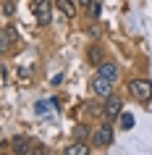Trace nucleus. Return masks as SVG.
I'll return each instance as SVG.
<instances>
[{"label":"nucleus","mask_w":152,"mask_h":155,"mask_svg":"<svg viewBox=\"0 0 152 155\" xmlns=\"http://www.w3.org/2000/svg\"><path fill=\"white\" fill-rule=\"evenodd\" d=\"M97 68H100L97 74H100V76H105V79H110V82H115V79H118V66H115V63H108V61H102Z\"/></svg>","instance_id":"nucleus-7"},{"label":"nucleus","mask_w":152,"mask_h":155,"mask_svg":"<svg viewBox=\"0 0 152 155\" xmlns=\"http://www.w3.org/2000/svg\"><path fill=\"white\" fill-rule=\"evenodd\" d=\"M29 155H47V150H45V145H42V142L32 139V145H29Z\"/></svg>","instance_id":"nucleus-14"},{"label":"nucleus","mask_w":152,"mask_h":155,"mask_svg":"<svg viewBox=\"0 0 152 155\" xmlns=\"http://www.w3.org/2000/svg\"><path fill=\"white\" fill-rule=\"evenodd\" d=\"M5 32H8L11 42H13V45H16V42H18V34H16V29H13V26H5Z\"/></svg>","instance_id":"nucleus-16"},{"label":"nucleus","mask_w":152,"mask_h":155,"mask_svg":"<svg viewBox=\"0 0 152 155\" xmlns=\"http://www.w3.org/2000/svg\"><path fill=\"white\" fill-rule=\"evenodd\" d=\"M123 113V100L118 97V95H115V92H113L110 97H105V105H102V116L105 118H115V116H121Z\"/></svg>","instance_id":"nucleus-2"},{"label":"nucleus","mask_w":152,"mask_h":155,"mask_svg":"<svg viewBox=\"0 0 152 155\" xmlns=\"http://www.w3.org/2000/svg\"><path fill=\"white\" fill-rule=\"evenodd\" d=\"M87 58H89L92 66H100L102 63V48H100V45H92V48L87 50Z\"/></svg>","instance_id":"nucleus-8"},{"label":"nucleus","mask_w":152,"mask_h":155,"mask_svg":"<svg viewBox=\"0 0 152 155\" xmlns=\"http://www.w3.org/2000/svg\"><path fill=\"white\" fill-rule=\"evenodd\" d=\"M89 87H92V92H95L97 97H110L113 95V82L110 79H105V76H92V82H89Z\"/></svg>","instance_id":"nucleus-3"},{"label":"nucleus","mask_w":152,"mask_h":155,"mask_svg":"<svg viewBox=\"0 0 152 155\" xmlns=\"http://www.w3.org/2000/svg\"><path fill=\"white\" fill-rule=\"evenodd\" d=\"M89 113H92V116H102V108H100V105H89Z\"/></svg>","instance_id":"nucleus-18"},{"label":"nucleus","mask_w":152,"mask_h":155,"mask_svg":"<svg viewBox=\"0 0 152 155\" xmlns=\"http://www.w3.org/2000/svg\"><path fill=\"white\" fill-rule=\"evenodd\" d=\"M0 155H3V153H0Z\"/></svg>","instance_id":"nucleus-20"},{"label":"nucleus","mask_w":152,"mask_h":155,"mask_svg":"<svg viewBox=\"0 0 152 155\" xmlns=\"http://www.w3.org/2000/svg\"><path fill=\"white\" fill-rule=\"evenodd\" d=\"M34 13H37V24H40V26H47L50 18H53V3H50V0H40V3H34Z\"/></svg>","instance_id":"nucleus-4"},{"label":"nucleus","mask_w":152,"mask_h":155,"mask_svg":"<svg viewBox=\"0 0 152 155\" xmlns=\"http://www.w3.org/2000/svg\"><path fill=\"white\" fill-rule=\"evenodd\" d=\"M55 5H58V11H60V13H66L68 18H71V16H76V8H73V0H58Z\"/></svg>","instance_id":"nucleus-10"},{"label":"nucleus","mask_w":152,"mask_h":155,"mask_svg":"<svg viewBox=\"0 0 152 155\" xmlns=\"http://www.w3.org/2000/svg\"><path fill=\"white\" fill-rule=\"evenodd\" d=\"M92 139H95L97 147H110V145H113V126H110V124L100 126V129L92 134Z\"/></svg>","instance_id":"nucleus-5"},{"label":"nucleus","mask_w":152,"mask_h":155,"mask_svg":"<svg viewBox=\"0 0 152 155\" xmlns=\"http://www.w3.org/2000/svg\"><path fill=\"white\" fill-rule=\"evenodd\" d=\"M81 3H89V0H81Z\"/></svg>","instance_id":"nucleus-19"},{"label":"nucleus","mask_w":152,"mask_h":155,"mask_svg":"<svg viewBox=\"0 0 152 155\" xmlns=\"http://www.w3.org/2000/svg\"><path fill=\"white\" fill-rule=\"evenodd\" d=\"M11 48H13V42H11L8 32H5V26H0V55H3V53H8Z\"/></svg>","instance_id":"nucleus-11"},{"label":"nucleus","mask_w":152,"mask_h":155,"mask_svg":"<svg viewBox=\"0 0 152 155\" xmlns=\"http://www.w3.org/2000/svg\"><path fill=\"white\" fill-rule=\"evenodd\" d=\"M89 131H92V129H89V126H84V124H79V126L73 129V137L79 139V142H84V139L89 137Z\"/></svg>","instance_id":"nucleus-13"},{"label":"nucleus","mask_w":152,"mask_h":155,"mask_svg":"<svg viewBox=\"0 0 152 155\" xmlns=\"http://www.w3.org/2000/svg\"><path fill=\"white\" fill-rule=\"evenodd\" d=\"M87 11H89V16H92V18H97V16H100V11H102V3H100V0H89Z\"/></svg>","instance_id":"nucleus-12"},{"label":"nucleus","mask_w":152,"mask_h":155,"mask_svg":"<svg viewBox=\"0 0 152 155\" xmlns=\"http://www.w3.org/2000/svg\"><path fill=\"white\" fill-rule=\"evenodd\" d=\"M121 126H123V129H131V126H134V116L131 113H121Z\"/></svg>","instance_id":"nucleus-15"},{"label":"nucleus","mask_w":152,"mask_h":155,"mask_svg":"<svg viewBox=\"0 0 152 155\" xmlns=\"http://www.w3.org/2000/svg\"><path fill=\"white\" fill-rule=\"evenodd\" d=\"M128 90H131V95H134L139 103H144V105L152 100V82H147V79H131Z\"/></svg>","instance_id":"nucleus-1"},{"label":"nucleus","mask_w":152,"mask_h":155,"mask_svg":"<svg viewBox=\"0 0 152 155\" xmlns=\"http://www.w3.org/2000/svg\"><path fill=\"white\" fill-rule=\"evenodd\" d=\"M29 145H32V139L24 137V134H16V137L11 139V150H13V155H29Z\"/></svg>","instance_id":"nucleus-6"},{"label":"nucleus","mask_w":152,"mask_h":155,"mask_svg":"<svg viewBox=\"0 0 152 155\" xmlns=\"http://www.w3.org/2000/svg\"><path fill=\"white\" fill-rule=\"evenodd\" d=\"M66 155H89V147L84 145V142H79V139H76L73 145L66 147Z\"/></svg>","instance_id":"nucleus-9"},{"label":"nucleus","mask_w":152,"mask_h":155,"mask_svg":"<svg viewBox=\"0 0 152 155\" xmlns=\"http://www.w3.org/2000/svg\"><path fill=\"white\" fill-rule=\"evenodd\" d=\"M13 3H5V5H3V13H5V16H13Z\"/></svg>","instance_id":"nucleus-17"}]
</instances>
